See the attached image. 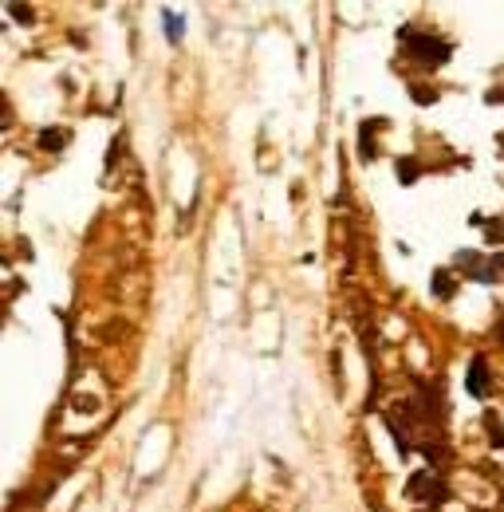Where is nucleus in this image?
Wrapping results in <instances>:
<instances>
[{"label":"nucleus","mask_w":504,"mask_h":512,"mask_svg":"<svg viewBox=\"0 0 504 512\" xmlns=\"http://www.w3.org/2000/svg\"><path fill=\"white\" fill-rule=\"evenodd\" d=\"M402 40L410 44V56L414 60H422V64H445L449 60V44L438 40V36H410V32H402Z\"/></svg>","instance_id":"1"},{"label":"nucleus","mask_w":504,"mask_h":512,"mask_svg":"<svg viewBox=\"0 0 504 512\" xmlns=\"http://www.w3.org/2000/svg\"><path fill=\"white\" fill-rule=\"evenodd\" d=\"M469 390H473L477 398H485V394H489V371H485V359H473V367H469Z\"/></svg>","instance_id":"2"},{"label":"nucleus","mask_w":504,"mask_h":512,"mask_svg":"<svg viewBox=\"0 0 504 512\" xmlns=\"http://www.w3.org/2000/svg\"><path fill=\"white\" fill-rule=\"evenodd\" d=\"M63 142H67V130H60V127H52L40 134V146H44V150H56V146H63Z\"/></svg>","instance_id":"3"},{"label":"nucleus","mask_w":504,"mask_h":512,"mask_svg":"<svg viewBox=\"0 0 504 512\" xmlns=\"http://www.w3.org/2000/svg\"><path fill=\"white\" fill-rule=\"evenodd\" d=\"M410 489H414V493H422V497H438L441 493L430 477H414V481H410Z\"/></svg>","instance_id":"4"},{"label":"nucleus","mask_w":504,"mask_h":512,"mask_svg":"<svg viewBox=\"0 0 504 512\" xmlns=\"http://www.w3.org/2000/svg\"><path fill=\"white\" fill-rule=\"evenodd\" d=\"M166 36H170V40H182V20H178L174 12H166Z\"/></svg>","instance_id":"5"},{"label":"nucleus","mask_w":504,"mask_h":512,"mask_svg":"<svg viewBox=\"0 0 504 512\" xmlns=\"http://www.w3.org/2000/svg\"><path fill=\"white\" fill-rule=\"evenodd\" d=\"M8 12H12V16H16V20H32V12H28V8H24V4H8Z\"/></svg>","instance_id":"6"}]
</instances>
